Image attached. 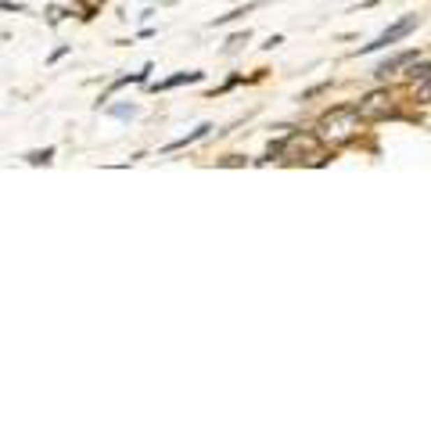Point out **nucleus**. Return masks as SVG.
Listing matches in <instances>:
<instances>
[{"mask_svg":"<svg viewBox=\"0 0 431 431\" xmlns=\"http://www.w3.org/2000/svg\"><path fill=\"white\" fill-rule=\"evenodd\" d=\"M360 133V108H331L316 122V140L327 147H342Z\"/></svg>","mask_w":431,"mask_h":431,"instance_id":"obj_1","label":"nucleus"},{"mask_svg":"<svg viewBox=\"0 0 431 431\" xmlns=\"http://www.w3.org/2000/svg\"><path fill=\"white\" fill-rule=\"evenodd\" d=\"M417 29V15H410V18H402V22H395L392 29H385L381 36H377L374 43H367V47H360V54H374V50H381V47H388V43H395V40H402V36H410Z\"/></svg>","mask_w":431,"mask_h":431,"instance_id":"obj_2","label":"nucleus"},{"mask_svg":"<svg viewBox=\"0 0 431 431\" xmlns=\"http://www.w3.org/2000/svg\"><path fill=\"white\" fill-rule=\"evenodd\" d=\"M356 108H360V119H388L392 115V97L385 90H374V94H367L360 101Z\"/></svg>","mask_w":431,"mask_h":431,"instance_id":"obj_3","label":"nucleus"},{"mask_svg":"<svg viewBox=\"0 0 431 431\" xmlns=\"http://www.w3.org/2000/svg\"><path fill=\"white\" fill-rule=\"evenodd\" d=\"M414 58H417V50H402V54H392L388 61H381V65L374 68V75H377V80H385L388 72H395V68H402V65H410Z\"/></svg>","mask_w":431,"mask_h":431,"instance_id":"obj_4","label":"nucleus"},{"mask_svg":"<svg viewBox=\"0 0 431 431\" xmlns=\"http://www.w3.org/2000/svg\"><path fill=\"white\" fill-rule=\"evenodd\" d=\"M201 72H180V75H169L166 83H159V90H173V87H184V83H198Z\"/></svg>","mask_w":431,"mask_h":431,"instance_id":"obj_5","label":"nucleus"},{"mask_svg":"<svg viewBox=\"0 0 431 431\" xmlns=\"http://www.w3.org/2000/svg\"><path fill=\"white\" fill-rule=\"evenodd\" d=\"M212 130V126H198V130L194 133H187V137H180V140H173V144H166V151H180V147H187V144H194V140H201V137H205Z\"/></svg>","mask_w":431,"mask_h":431,"instance_id":"obj_6","label":"nucleus"},{"mask_svg":"<svg viewBox=\"0 0 431 431\" xmlns=\"http://www.w3.org/2000/svg\"><path fill=\"white\" fill-rule=\"evenodd\" d=\"M407 80L417 87V83H424V80H431V65H414L410 72H407Z\"/></svg>","mask_w":431,"mask_h":431,"instance_id":"obj_7","label":"nucleus"},{"mask_svg":"<svg viewBox=\"0 0 431 431\" xmlns=\"http://www.w3.org/2000/svg\"><path fill=\"white\" fill-rule=\"evenodd\" d=\"M54 159V147H43V151H33V155H25V162L29 166H43V162H50Z\"/></svg>","mask_w":431,"mask_h":431,"instance_id":"obj_8","label":"nucleus"},{"mask_svg":"<svg viewBox=\"0 0 431 431\" xmlns=\"http://www.w3.org/2000/svg\"><path fill=\"white\" fill-rule=\"evenodd\" d=\"M417 101H424V105H431V80L417 83Z\"/></svg>","mask_w":431,"mask_h":431,"instance_id":"obj_9","label":"nucleus"},{"mask_svg":"<svg viewBox=\"0 0 431 431\" xmlns=\"http://www.w3.org/2000/svg\"><path fill=\"white\" fill-rule=\"evenodd\" d=\"M112 115H119V119H126V115H137V108H133V105H130V108H126V105H122V108H112Z\"/></svg>","mask_w":431,"mask_h":431,"instance_id":"obj_10","label":"nucleus"}]
</instances>
